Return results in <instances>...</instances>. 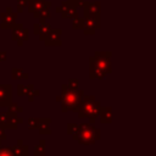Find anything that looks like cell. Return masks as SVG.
I'll use <instances>...</instances> for the list:
<instances>
[{
  "mask_svg": "<svg viewBox=\"0 0 156 156\" xmlns=\"http://www.w3.org/2000/svg\"><path fill=\"white\" fill-rule=\"evenodd\" d=\"M99 117H100V122L102 124H106V123H111L112 122V108L110 106H106V107H100V111H99Z\"/></svg>",
  "mask_w": 156,
  "mask_h": 156,
  "instance_id": "obj_15",
  "label": "cell"
},
{
  "mask_svg": "<svg viewBox=\"0 0 156 156\" xmlns=\"http://www.w3.org/2000/svg\"><path fill=\"white\" fill-rule=\"evenodd\" d=\"M0 156H13L12 149L10 146H1L0 145Z\"/></svg>",
  "mask_w": 156,
  "mask_h": 156,
  "instance_id": "obj_24",
  "label": "cell"
},
{
  "mask_svg": "<svg viewBox=\"0 0 156 156\" xmlns=\"http://www.w3.org/2000/svg\"><path fill=\"white\" fill-rule=\"evenodd\" d=\"M77 129H78V124H76V123H68L67 124V134L73 135L77 132Z\"/></svg>",
  "mask_w": 156,
  "mask_h": 156,
  "instance_id": "obj_27",
  "label": "cell"
},
{
  "mask_svg": "<svg viewBox=\"0 0 156 156\" xmlns=\"http://www.w3.org/2000/svg\"><path fill=\"white\" fill-rule=\"evenodd\" d=\"M6 58H7V52L6 51H0V62L6 61Z\"/></svg>",
  "mask_w": 156,
  "mask_h": 156,
  "instance_id": "obj_32",
  "label": "cell"
},
{
  "mask_svg": "<svg viewBox=\"0 0 156 156\" xmlns=\"http://www.w3.org/2000/svg\"><path fill=\"white\" fill-rule=\"evenodd\" d=\"M7 115H9V119H7V124H6V128L9 129H16L20 127V124L23 123V118L18 116V113H13V112H9L7 111Z\"/></svg>",
  "mask_w": 156,
  "mask_h": 156,
  "instance_id": "obj_14",
  "label": "cell"
},
{
  "mask_svg": "<svg viewBox=\"0 0 156 156\" xmlns=\"http://www.w3.org/2000/svg\"><path fill=\"white\" fill-rule=\"evenodd\" d=\"M7 119H9V115H7V112H0V127L6 128Z\"/></svg>",
  "mask_w": 156,
  "mask_h": 156,
  "instance_id": "obj_26",
  "label": "cell"
},
{
  "mask_svg": "<svg viewBox=\"0 0 156 156\" xmlns=\"http://www.w3.org/2000/svg\"><path fill=\"white\" fill-rule=\"evenodd\" d=\"M61 89H62L61 95L56 96V101L61 102V111L63 113H66L68 111L77 112L78 106H79L80 100H82V96L84 95V90L72 89L67 84H62Z\"/></svg>",
  "mask_w": 156,
  "mask_h": 156,
  "instance_id": "obj_2",
  "label": "cell"
},
{
  "mask_svg": "<svg viewBox=\"0 0 156 156\" xmlns=\"http://www.w3.org/2000/svg\"><path fill=\"white\" fill-rule=\"evenodd\" d=\"M69 88H72V89H78V85H79V80L77 79V78H72V79H69L68 80V84H67Z\"/></svg>",
  "mask_w": 156,
  "mask_h": 156,
  "instance_id": "obj_29",
  "label": "cell"
},
{
  "mask_svg": "<svg viewBox=\"0 0 156 156\" xmlns=\"http://www.w3.org/2000/svg\"><path fill=\"white\" fill-rule=\"evenodd\" d=\"M0 145H1V140H0Z\"/></svg>",
  "mask_w": 156,
  "mask_h": 156,
  "instance_id": "obj_34",
  "label": "cell"
},
{
  "mask_svg": "<svg viewBox=\"0 0 156 156\" xmlns=\"http://www.w3.org/2000/svg\"><path fill=\"white\" fill-rule=\"evenodd\" d=\"M17 16H18V13L17 12H12L11 6H7L6 10L0 13V17H1L0 28L1 29H11L13 27V24L16 23Z\"/></svg>",
  "mask_w": 156,
  "mask_h": 156,
  "instance_id": "obj_6",
  "label": "cell"
},
{
  "mask_svg": "<svg viewBox=\"0 0 156 156\" xmlns=\"http://www.w3.org/2000/svg\"><path fill=\"white\" fill-rule=\"evenodd\" d=\"M56 12L58 15H61L62 18H73L76 16H78V11L76 7L71 6L67 1H62L60 6L56 7Z\"/></svg>",
  "mask_w": 156,
  "mask_h": 156,
  "instance_id": "obj_9",
  "label": "cell"
},
{
  "mask_svg": "<svg viewBox=\"0 0 156 156\" xmlns=\"http://www.w3.org/2000/svg\"><path fill=\"white\" fill-rule=\"evenodd\" d=\"M112 72L111 52L110 51H95L94 56L89 58V78L102 79L106 74Z\"/></svg>",
  "mask_w": 156,
  "mask_h": 156,
  "instance_id": "obj_1",
  "label": "cell"
},
{
  "mask_svg": "<svg viewBox=\"0 0 156 156\" xmlns=\"http://www.w3.org/2000/svg\"><path fill=\"white\" fill-rule=\"evenodd\" d=\"M34 156H45V140L41 139L34 149Z\"/></svg>",
  "mask_w": 156,
  "mask_h": 156,
  "instance_id": "obj_21",
  "label": "cell"
},
{
  "mask_svg": "<svg viewBox=\"0 0 156 156\" xmlns=\"http://www.w3.org/2000/svg\"><path fill=\"white\" fill-rule=\"evenodd\" d=\"M28 2L29 0H17V13H22L28 6Z\"/></svg>",
  "mask_w": 156,
  "mask_h": 156,
  "instance_id": "obj_23",
  "label": "cell"
},
{
  "mask_svg": "<svg viewBox=\"0 0 156 156\" xmlns=\"http://www.w3.org/2000/svg\"><path fill=\"white\" fill-rule=\"evenodd\" d=\"M61 34H62V29L61 28H51L49 30V33L45 35L44 38V43L46 46H60L62 45V40H61Z\"/></svg>",
  "mask_w": 156,
  "mask_h": 156,
  "instance_id": "obj_7",
  "label": "cell"
},
{
  "mask_svg": "<svg viewBox=\"0 0 156 156\" xmlns=\"http://www.w3.org/2000/svg\"><path fill=\"white\" fill-rule=\"evenodd\" d=\"M50 6H51V2L45 0V6L41 7L40 10H38L37 12H34V13H33V17H34L35 20H39V21H46L48 18L51 17Z\"/></svg>",
  "mask_w": 156,
  "mask_h": 156,
  "instance_id": "obj_13",
  "label": "cell"
},
{
  "mask_svg": "<svg viewBox=\"0 0 156 156\" xmlns=\"http://www.w3.org/2000/svg\"><path fill=\"white\" fill-rule=\"evenodd\" d=\"M38 123H39V118L38 117H32L28 119V128L29 129H35L38 128Z\"/></svg>",
  "mask_w": 156,
  "mask_h": 156,
  "instance_id": "obj_25",
  "label": "cell"
},
{
  "mask_svg": "<svg viewBox=\"0 0 156 156\" xmlns=\"http://www.w3.org/2000/svg\"><path fill=\"white\" fill-rule=\"evenodd\" d=\"M72 28L73 29H83L84 28V17L76 16L72 18Z\"/></svg>",
  "mask_w": 156,
  "mask_h": 156,
  "instance_id": "obj_20",
  "label": "cell"
},
{
  "mask_svg": "<svg viewBox=\"0 0 156 156\" xmlns=\"http://www.w3.org/2000/svg\"><path fill=\"white\" fill-rule=\"evenodd\" d=\"M100 26V18H84V28L83 33L85 35H93L95 34V30L99 29Z\"/></svg>",
  "mask_w": 156,
  "mask_h": 156,
  "instance_id": "obj_11",
  "label": "cell"
},
{
  "mask_svg": "<svg viewBox=\"0 0 156 156\" xmlns=\"http://www.w3.org/2000/svg\"><path fill=\"white\" fill-rule=\"evenodd\" d=\"M23 43H24V41H22V40H17V45H18V46H22Z\"/></svg>",
  "mask_w": 156,
  "mask_h": 156,
  "instance_id": "obj_33",
  "label": "cell"
},
{
  "mask_svg": "<svg viewBox=\"0 0 156 156\" xmlns=\"http://www.w3.org/2000/svg\"><path fill=\"white\" fill-rule=\"evenodd\" d=\"M7 107H9V112H13V113H21V112H23V107L21 105H18L17 102H12L11 101V104Z\"/></svg>",
  "mask_w": 156,
  "mask_h": 156,
  "instance_id": "obj_22",
  "label": "cell"
},
{
  "mask_svg": "<svg viewBox=\"0 0 156 156\" xmlns=\"http://www.w3.org/2000/svg\"><path fill=\"white\" fill-rule=\"evenodd\" d=\"M100 107H101V104H100V101H98L95 99V96H93V95H88V96L83 95L76 113H78L79 118H85V117L89 118V123L94 124L96 117L99 116Z\"/></svg>",
  "mask_w": 156,
  "mask_h": 156,
  "instance_id": "obj_3",
  "label": "cell"
},
{
  "mask_svg": "<svg viewBox=\"0 0 156 156\" xmlns=\"http://www.w3.org/2000/svg\"><path fill=\"white\" fill-rule=\"evenodd\" d=\"M50 29H51V26L46 21H39L38 23H34V26H33L34 34L38 35L40 40H44L45 35L49 33Z\"/></svg>",
  "mask_w": 156,
  "mask_h": 156,
  "instance_id": "obj_12",
  "label": "cell"
},
{
  "mask_svg": "<svg viewBox=\"0 0 156 156\" xmlns=\"http://www.w3.org/2000/svg\"><path fill=\"white\" fill-rule=\"evenodd\" d=\"M83 7V17L84 18H100V13H101V4L100 1H85L82 5Z\"/></svg>",
  "mask_w": 156,
  "mask_h": 156,
  "instance_id": "obj_5",
  "label": "cell"
},
{
  "mask_svg": "<svg viewBox=\"0 0 156 156\" xmlns=\"http://www.w3.org/2000/svg\"><path fill=\"white\" fill-rule=\"evenodd\" d=\"M50 123H51V118H39L38 129H39V133L41 135H49V134H51Z\"/></svg>",
  "mask_w": 156,
  "mask_h": 156,
  "instance_id": "obj_16",
  "label": "cell"
},
{
  "mask_svg": "<svg viewBox=\"0 0 156 156\" xmlns=\"http://www.w3.org/2000/svg\"><path fill=\"white\" fill-rule=\"evenodd\" d=\"M11 39L12 40H22L26 41L29 39V32L27 28L23 27L22 23H15L11 28Z\"/></svg>",
  "mask_w": 156,
  "mask_h": 156,
  "instance_id": "obj_8",
  "label": "cell"
},
{
  "mask_svg": "<svg viewBox=\"0 0 156 156\" xmlns=\"http://www.w3.org/2000/svg\"><path fill=\"white\" fill-rule=\"evenodd\" d=\"M17 94L20 96H24V85L23 84H18L17 85Z\"/></svg>",
  "mask_w": 156,
  "mask_h": 156,
  "instance_id": "obj_30",
  "label": "cell"
},
{
  "mask_svg": "<svg viewBox=\"0 0 156 156\" xmlns=\"http://www.w3.org/2000/svg\"><path fill=\"white\" fill-rule=\"evenodd\" d=\"M12 101V90L10 84H0V107H7Z\"/></svg>",
  "mask_w": 156,
  "mask_h": 156,
  "instance_id": "obj_10",
  "label": "cell"
},
{
  "mask_svg": "<svg viewBox=\"0 0 156 156\" xmlns=\"http://www.w3.org/2000/svg\"><path fill=\"white\" fill-rule=\"evenodd\" d=\"M11 77L12 79H27L28 78V73L23 72V68H17V67H13L12 71H11Z\"/></svg>",
  "mask_w": 156,
  "mask_h": 156,
  "instance_id": "obj_19",
  "label": "cell"
},
{
  "mask_svg": "<svg viewBox=\"0 0 156 156\" xmlns=\"http://www.w3.org/2000/svg\"><path fill=\"white\" fill-rule=\"evenodd\" d=\"M12 154L13 156H28V146L23 144V140L20 139L17 141V145L12 146Z\"/></svg>",
  "mask_w": 156,
  "mask_h": 156,
  "instance_id": "obj_17",
  "label": "cell"
},
{
  "mask_svg": "<svg viewBox=\"0 0 156 156\" xmlns=\"http://www.w3.org/2000/svg\"><path fill=\"white\" fill-rule=\"evenodd\" d=\"M44 6H45V0H29L27 7H28V12H30L33 15L34 12H37L38 10H40Z\"/></svg>",
  "mask_w": 156,
  "mask_h": 156,
  "instance_id": "obj_18",
  "label": "cell"
},
{
  "mask_svg": "<svg viewBox=\"0 0 156 156\" xmlns=\"http://www.w3.org/2000/svg\"><path fill=\"white\" fill-rule=\"evenodd\" d=\"M73 139L83 145H91L100 139V129L94 127L93 123L78 124L77 132L73 134Z\"/></svg>",
  "mask_w": 156,
  "mask_h": 156,
  "instance_id": "obj_4",
  "label": "cell"
},
{
  "mask_svg": "<svg viewBox=\"0 0 156 156\" xmlns=\"http://www.w3.org/2000/svg\"><path fill=\"white\" fill-rule=\"evenodd\" d=\"M67 2H68L71 6H73V7L78 9V7H82V5H83L84 0H67Z\"/></svg>",
  "mask_w": 156,
  "mask_h": 156,
  "instance_id": "obj_28",
  "label": "cell"
},
{
  "mask_svg": "<svg viewBox=\"0 0 156 156\" xmlns=\"http://www.w3.org/2000/svg\"><path fill=\"white\" fill-rule=\"evenodd\" d=\"M6 139H7V136L5 134V128L0 127V140L2 141V140H6Z\"/></svg>",
  "mask_w": 156,
  "mask_h": 156,
  "instance_id": "obj_31",
  "label": "cell"
}]
</instances>
